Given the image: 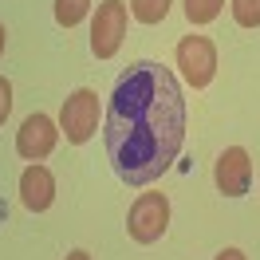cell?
<instances>
[{
    "mask_svg": "<svg viewBox=\"0 0 260 260\" xmlns=\"http://www.w3.org/2000/svg\"><path fill=\"white\" fill-rule=\"evenodd\" d=\"M103 142L122 185H150L174 166L185 142V99L170 67L142 59L114 79Z\"/></svg>",
    "mask_w": 260,
    "mask_h": 260,
    "instance_id": "1",
    "label": "cell"
},
{
    "mask_svg": "<svg viewBox=\"0 0 260 260\" xmlns=\"http://www.w3.org/2000/svg\"><path fill=\"white\" fill-rule=\"evenodd\" d=\"M99 130V95L91 87H79L63 99V111H59V134H67L71 146L91 142Z\"/></svg>",
    "mask_w": 260,
    "mask_h": 260,
    "instance_id": "2",
    "label": "cell"
},
{
    "mask_svg": "<svg viewBox=\"0 0 260 260\" xmlns=\"http://www.w3.org/2000/svg\"><path fill=\"white\" fill-rule=\"evenodd\" d=\"M170 229V197L166 193H142L130 205L126 233L134 244H158Z\"/></svg>",
    "mask_w": 260,
    "mask_h": 260,
    "instance_id": "3",
    "label": "cell"
},
{
    "mask_svg": "<svg viewBox=\"0 0 260 260\" xmlns=\"http://www.w3.org/2000/svg\"><path fill=\"white\" fill-rule=\"evenodd\" d=\"M126 20H130V8L122 0H103L95 8V20H91V51H95V59L118 55L122 36H126Z\"/></svg>",
    "mask_w": 260,
    "mask_h": 260,
    "instance_id": "4",
    "label": "cell"
},
{
    "mask_svg": "<svg viewBox=\"0 0 260 260\" xmlns=\"http://www.w3.org/2000/svg\"><path fill=\"white\" fill-rule=\"evenodd\" d=\"M178 67L193 91L209 87L213 75H217V44L209 36H185L178 44Z\"/></svg>",
    "mask_w": 260,
    "mask_h": 260,
    "instance_id": "5",
    "label": "cell"
},
{
    "mask_svg": "<svg viewBox=\"0 0 260 260\" xmlns=\"http://www.w3.org/2000/svg\"><path fill=\"white\" fill-rule=\"evenodd\" d=\"M55 142H59V126H55L44 111L28 114L16 130V154L24 162H44L51 150H55Z\"/></svg>",
    "mask_w": 260,
    "mask_h": 260,
    "instance_id": "6",
    "label": "cell"
},
{
    "mask_svg": "<svg viewBox=\"0 0 260 260\" xmlns=\"http://www.w3.org/2000/svg\"><path fill=\"white\" fill-rule=\"evenodd\" d=\"M213 181H217V189L225 197H244L248 193V185H252V158H248V150L244 146H229L217 166H213Z\"/></svg>",
    "mask_w": 260,
    "mask_h": 260,
    "instance_id": "7",
    "label": "cell"
},
{
    "mask_svg": "<svg viewBox=\"0 0 260 260\" xmlns=\"http://www.w3.org/2000/svg\"><path fill=\"white\" fill-rule=\"evenodd\" d=\"M20 201H24V209H32V213L51 209V201H55V178H51L48 166L32 162L20 174Z\"/></svg>",
    "mask_w": 260,
    "mask_h": 260,
    "instance_id": "8",
    "label": "cell"
},
{
    "mask_svg": "<svg viewBox=\"0 0 260 260\" xmlns=\"http://www.w3.org/2000/svg\"><path fill=\"white\" fill-rule=\"evenodd\" d=\"M170 4L174 0H130V16L138 24H162L170 16Z\"/></svg>",
    "mask_w": 260,
    "mask_h": 260,
    "instance_id": "9",
    "label": "cell"
},
{
    "mask_svg": "<svg viewBox=\"0 0 260 260\" xmlns=\"http://www.w3.org/2000/svg\"><path fill=\"white\" fill-rule=\"evenodd\" d=\"M87 12H91V0H55V24H59V28L83 24Z\"/></svg>",
    "mask_w": 260,
    "mask_h": 260,
    "instance_id": "10",
    "label": "cell"
},
{
    "mask_svg": "<svg viewBox=\"0 0 260 260\" xmlns=\"http://www.w3.org/2000/svg\"><path fill=\"white\" fill-rule=\"evenodd\" d=\"M221 8H225V0H185V20L201 28V24H213L221 16Z\"/></svg>",
    "mask_w": 260,
    "mask_h": 260,
    "instance_id": "11",
    "label": "cell"
},
{
    "mask_svg": "<svg viewBox=\"0 0 260 260\" xmlns=\"http://www.w3.org/2000/svg\"><path fill=\"white\" fill-rule=\"evenodd\" d=\"M233 20L241 28H260V0H233Z\"/></svg>",
    "mask_w": 260,
    "mask_h": 260,
    "instance_id": "12",
    "label": "cell"
},
{
    "mask_svg": "<svg viewBox=\"0 0 260 260\" xmlns=\"http://www.w3.org/2000/svg\"><path fill=\"white\" fill-rule=\"evenodd\" d=\"M8 111H12V83H8L4 75H0V126H4Z\"/></svg>",
    "mask_w": 260,
    "mask_h": 260,
    "instance_id": "13",
    "label": "cell"
},
{
    "mask_svg": "<svg viewBox=\"0 0 260 260\" xmlns=\"http://www.w3.org/2000/svg\"><path fill=\"white\" fill-rule=\"evenodd\" d=\"M217 260H248V256H244L241 248H225V252H217Z\"/></svg>",
    "mask_w": 260,
    "mask_h": 260,
    "instance_id": "14",
    "label": "cell"
},
{
    "mask_svg": "<svg viewBox=\"0 0 260 260\" xmlns=\"http://www.w3.org/2000/svg\"><path fill=\"white\" fill-rule=\"evenodd\" d=\"M67 260H91V252H83V248H75V252H67Z\"/></svg>",
    "mask_w": 260,
    "mask_h": 260,
    "instance_id": "15",
    "label": "cell"
},
{
    "mask_svg": "<svg viewBox=\"0 0 260 260\" xmlns=\"http://www.w3.org/2000/svg\"><path fill=\"white\" fill-rule=\"evenodd\" d=\"M4 44H8V32H4V24H0V55H4Z\"/></svg>",
    "mask_w": 260,
    "mask_h": 260,
    "instance_id": "16",
    "label": "cell"
}]
</instances>
